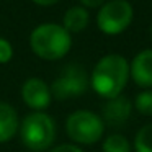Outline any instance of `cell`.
I'll return each mask as SVG.
<instances>
[{
  "label": "cell",
  "mask_w": 152,
  "mask_h": 152,
  "mask_svg": "<svg viewBox=\"0 0 152 152\" xmlns=\"http://www.w3.org/2000/svg\"><path fill=\"white\" fill-rule=\"evenodd\" d=\"M129 79V64L121 54H108L93 67L92 87L100 96L110 100L121 95Z\"/></svg>",
  "instance_id": "6da1fadb"
},
{
  "label": "cell",
  "mask_w": 152,
  "mask_h": 152,
  "mask_svg": "<svg viewBox=\"0 0 152 152\" xmlns=\"http://www.w3.org/2000/svg\"><path fill=\"white\" fill-rule=\"evenodd\" d=\"M30 46L38 57L57 61L69 53L72 46L70 33L57 23L38 25L30 34Z\"/></svg>",
  "instance_id": "7a4b0ae2"
},
{
  "label": "cell",
  "mask_w": 152,
  "mask_h": 152,
  "mask_svg": "<svg viewBox=\"0 0 152 152\" xmlns=\"http://www.w3.org/2000/svg\"><path fill=\"white\" fill-rule=\"evenodd\" d=\"M21 142L34 152L46 151L56 137V124L49 115L43 111L30 113L20 124Z\"/></svg>",
  "instance_id": "3957f363"
},
{
  "label": "cell",
  "mask_w": 152,
  "mask_h": 152,
  "mask_svg": "<svg viewBox=\"0 0 152 152\" xmlns=\"http://www.w3.org/2000/svg\"><path fill=\"white\" fill-rule=\"evenodd\" d=\"M105 123L96 113L79 110L69 115L66 121L67 136L77 144H95L103 136Z\"/></svg>",
  "instance_id": "277c9868"
},
{
  "label": "cell",
  "mask_w": 152,
  "mask_h": 152,
  "mask_svg": "<svg viewBox=\"0 0 152 152\" xmlns=\"http://www.w3.org/2000/svg\"><path fill=\"white\" fill-rule=\"evenodd\" d=\"M132 5L128 0H110L100 7L96 25L105 34H119L132 21Z\"/></svg>",
  "instance_id": "5b68a950"
},
{
  "label": "cell",
  "mask_w": 152,
  "mask_h": 152,
  "mask_svg": "<svg viewBox=\"0 0 152 152\" xmlns=\"http://www.w3.org/2000/svg\"><path fill=\"white\" fill-rule=\"evenodd\" d=\"M87 87H88V75L85 67L80 64H69L62 69V72L57 75L49 88L51 95L56 100H69L83 95Z\"/></svg>",
  "instance_id": "8992f818"
},
{
  "label": "cell",
  "mask_w": 152,
  "mask_h": 152,
  "mask_svg": "<svg viewBox=\"0 0 152 152\" xmlns=\"http://www.w3.org/2000/svg\"><path fill=\"white\" fill-rule=\"evenodd\" d=\"M21 98L31 110L41 111V110L49 106L53 95H51L49 85L43 79L31 77V79L25 80L23 87H21Z\"/></svg>",
  "instance_id": "52a82bcc"
},
{
  "label": "cell",
  "mask_w": 152,
  "mask_h": 152,
  "mask_svg": "<svg viewBox=\"0 0 152 152\" xmlns=\"http://www.w3.org/2000/svg\"><path fill=\"white\" fill-rule=\"evenodd\" d=\"M129 74L139 87L152 88V49H144L136 54L129 67Z\"/></svg>",
  "instance_id": "ba28073f"
},
{
  "label": "cell",
  "mask_w": 152,
  "mask_h": 152,
  "mask_svg": "<svg viewBox=\"0 0 152 152\" xmlns=\"http://www.w3.org/2000/svg\"><path fill=\"white\" fill-rule=\"evenodd\" d=\"M129 115H131V103L123 95L110 98L103 106V119L111 126L123 124L129 118Z\"/></svg>",
  "instance_id": "9c48e42d"
},
{
  "label": "cell",
  "mask_w": 152,
  "mask_h": 152,
  "mask_svg": "<svg viewBox=\"0 0 152 152\" xmlns=\"http://www.w3.org/2000/svg\"><path fill=\"white\" fill-rule=\"evenodd\" d=\"M18 129V115L12 105L0 102V142H7Z\"/></svg>",
  "instance_id": "30bf717a"
},
{
  "label": "cell",
  "mask_w": 152,
  "mask_h": 152,
  "mask_svg": "<svg viewBox=\"0 0 152 152\" xmlns=\"http://www.w3.org/2000/svg\"><path fill=\"white\" fill-rule=\"evenodd\" d=\"M88 12L83 7H70L64 13L62 18V26L69 33H80L87 28L88 25Z\"/></svg>",
  "instance_id": "8fae6325"
},
{
  "label": "cell",
  "mask_w": 152,
  "mask_h": 152,
  "mask_svg": "<svg viewBox=\"0 0 152 152\" xmlns=\"http://www.w3.org/2000/svg\"><path fill=\"white\" fill-rule=\"evenodd\" d=\"M103 152H131V144L123 134H111L103 141Z\"/></svg>",
  "instance_id": "7c38bea8"
},
{
  "label": "cell",
  "mask_w": 152,
  "mask_h": 152,
  "mask_svg": "<svg viewBox=\"0 0 152 152\" xmlns=\"http://www.w3.org/2000/svg\"><path fill=\"white\" fill-rule=\"evenodd\" d=\"M136 152H152V123L142 126L134 137Z\"/></svg>",
  "instance_id": "4fadbf2b"
},
{
  "label": "cell",
  "mask_w": 152,
  "mask_h": 152,
  "mask_svg": "<svg viewBox=\"0 0 152 152\" xmlns=\"http://www.w3.org/2000/svg\"><path fill=\"white\" fill-rule=\"evenodd\" d=\"M134 106L141 115L152 116V88H147L144 92L137 93L134 100Z\"/></svg>",
  "instance_id": "5bb4252c"
},
{
  "label": "cell",
  "mask_w": 152,
  "mask_h": 152,
  "mask_svg": "<svg viewBox=\"0 0 152 152\" xmlns=\"http://www.w3.org/2000/svg\"><path fill=\"white\" fill-rule=\"evenodd\" d=\"M12 57H13V48H12L10 41L0 38V64H7Z\"/></svg>",
  "instance_id": "9a60e30c"
},
{
  "label": "cell",
  "mask_w": 152,
  "mask_h": 152,
  "mask_svg": "<svg viewBox=\"0 0 152 152\" xmlns=\"http://www.w3.org/2000/svg\"><path fill=\"white\" fill-rule=\"evenodd\" d=\"M49 152H83L79 145H74V144H62V145H57L56 149Z\"/></svg>",
  "instance_id": "2e32d148"
},
{
  "label": "cell",
  "mask_w": 152,
  "mask_h": 152,
  "mask_svg": "<svg viewBox=\"0 0 152 152\" xmlns=\"http://www.w3.org/2000/svg\"><path fill=\"white\" fill-rule=\"evenodd\" d=\"M80 4L88 8H95V7H100V5L105 4V0H80Z\"/></svg>",
  "instance_id": "e0dca14e"
},
{
  "label": "cell",
  "mask_w": 152,
  "mask_h": 152,
  "mask_svg": "<svg viewBox=\"0 0 152 152\" xmlns=\"http://www.w3.org/2000/svg\"><path fill=\"white\" fill-rule=\"evenodd\" d=\"M34 4H38V5H43V7H49V5H54V4H57L59 0H33Z\"/></svg>",
  "instance_id": "ac0fdd59"
},
{
  "label": "cell",
  "mask_w": 152,
  "mask_h": 152,
  "mask_svg": "<svg viewBox=\"0 0 152 152\" xmlns=\"http://www.w3.org/2000/svg\"><path fill=\"white\" fill-rule=\"evenodd\" d=\"M151 33H152V28H151Z\"/></svg>",
  "instance_id": "d6986e66"
}]
</instances>
